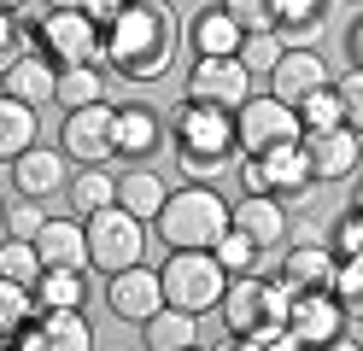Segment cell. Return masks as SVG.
Instances as JSON below:
<instances>
[{"mask_svg":"<svg viewBox=\"0 0 363 351\" xmlns=\"http://www.w3.org/2000/svg\"><path fill=\"white\" fill-rule=\"evenodd\" d=\"M41 322V351H100L94 322L82 311H35Z\"/></svg>","mask_w":363,"mask_h":351,"instance_id":"d4e9b609","label":"cell"},{"mask_svg":"<svg viewBox=\"0 0 363 351\" xmlns=\"http://www.w3.org/2000/svg\"><path fill=\"white\" fill-rule=\"evenodd\" d=\"M287 334L293 340H299L305 351H323L328 340H340V334H346V311H340V304H334V293H293V311H287Z\"/></svg>","mask_w":363,"mask_h":351,"instance_id":"2e32d148","label":"cell"},{"mask_svg":"<svg viewBox=\"0 0 363 351\" xmlns=\"http://www.w3.org/2000/svg\"><path fill=\"white\" fill-rule=\"evenodd\" d=\"M328 82H334V70H328V59L316 53V47H287V53L276 59V70L264 77V94H276L281 106L299 111L311 94H316V88H328Z\"/></svg>","mask_w":363,"mask_h":351,"instance_id":"5bb4252c","label":"cell"},{"mask_svg":"<svg viewBox=\"0 0 363 351\" xmlns=\"http://www.w3.org/2000/svg\"><path fill=\"white\" fill-rule=\"evenodd\" d=\"M123 6H129V0H88V6H82V12H88V23H94V30L106 35V30H111V23H118V18H123Z\"/></svg>","mask_w":363,"mask_h":351,"instance_id":"7bdbcfd3","label":"cell"},{"mask_svg":"<svg viewBox=\"0 0 363 351\" xmlns=\"http://www.w3.org/2000/svg\"><path fill=\"white\" fill-rule=\"evenodd\" d=\"M106 311L118 316V322H129V328L152 322L158 311H164V281H158V269L135 264V269L106 275Z\"/></svg>","mask_w":363,"mask_h":351,"instance_id":"4fadbf2b","label":"cell"},{"mask_svg":"<svg viewBox=\"0 0 363 351\" xmlns=\"http://www.w3.org/2000/svg\"><path fill=\"white\" fill-rule=\"evenodd\" d=\"M170 147H176V164L182 176L206 182V176H223L240 164V147H235V117L217 111V106H194L182 100L176 117H170Z\"/></svg>","mask_w":363,"mask_h":351,"instance_id":"7a4b0ae2","label":"cell"},{"mask_svg":"<svg viewBox=\"0 0 363 351\" xmlns=\"http://www.w3.org/2000/svg\"><path fill=\"white\" fill-rule=\"evenodd\" d=\"M281 53H287V41H281L276 30H264V35H246L235 59H240L246 70H252V82H264L269 70H276V59H281Z\"/></svg>","mask_w":363,"mask_h":351,"instance_id":"836d02e7","label":"cell"},{"mask_svg":"<svg viewBox=\"0 0 363 351\" xmlns=\"http://www.w3.org/2000/svg\"><path fill=\"white\" fill-rule=\"evenodd\" d=\"M65 194H71V211H77V217L88 223V217H94V211L118 205V170H77Z\"/></svg>","mask_w":363,"mask_h":351,"instance_id":"4dcf8cb0","label":"cell"},{"mask_svg":"<svg viewBox=\"0 0 363 351\" xmlns=\"http://www.w3.org/2000/svg\"><path fill=\"white\" fill-rule=\"evenodd\" d=\"M299 129L311 135V129H346V117H340V94H334V82L328 88H316L311 100L299 106Z\"/></svg>","mask_w":363,"mask_h":351,"instance_id":"d590c367","label":"cell"},{"mask_svg":"<svg viewBox=\"0 0 363 351\" xmlns=\"http://www.w3.org/2000/svg\"><path fill=\"white\" fill-rule=\"evenodd\" d=\"M170 199V182L152 170V164H135V170H118V205L141 223H158V211Z\"/></svg>","mask_w":363,"mask_h":351,"instance_id":"603a6c76","label":"cell"},{"mask_svg":"<svg viewBox=\"0 0 363 351\" xmlns=\"http://www.w3.org/2000/svg\"><path fill=\"white\" fill-rule=\"evenodd\" d=\"M346 59H352V70H363V18L346 30Z\"/></svg>","mask_w":363,"mask_h":351,"instance_id":"ee69618b","label":"cell"},{"mask_svg":"<svg viewBox=\"0 0 363 351\" xmlns=\"http://www.w3.org/2000/svg\"><path fill=\"white\" fill-rule=\"evenodd\" d=\"M287 311H293V287H287L281 275H235L229 287H223V304H217L229 340L264 334V328H281Z\"/></svg>","mask_w":363,"mask_h":351,"instance_id":"277c9868","label":"cell"},{"mask_svg":"<svg viewBox=\"0 0 363 351\" xmlns=\"http://www.w3.org/2000/svg\"><path fill=\"white\" fill-rule=\"evenodd\" d=\"M334 94H340V117H346V129L363 135V70H346V77H334Z\"/></svg>","mask_w":363,"mask_h":351,"instance_id":"74e56055","label":"cell"},{"mask_svg":"<svg viewBox=\"0 0 363 351\" xmlns=\"http://www.w3.org/2000/svg\"><path fill=\"white\" fill-rule=\"evenodd\" d=\"M106 88H111V70H106V65H59V94H53V106H65V111L100 106Z\"/></svg>","mask_w":363,"mask_h":351,"instance_id":"484cf974","label":"cell"},{"mask_svg":"<svg viewBox=\"0 0 363 351\" xmlns=\"http://www.w3.org/2000/svg\"><path fill=\"white\" fill-rule=\"evenodd\" d=\"M41 223H48L41 199H18V205L6 211V234H12V240H35V234H41Z\"/></svg>","mask_w":363,"mask_h":351,"instance_id":"60d3db41","label":"cell"},{"mask_svg":"<svg viewBox=\"0 0 363 351\" xmlns=\"http://www.w3.org/2000/svg\"><path fill=\"white\" fill-rule=\"evenodd\" d=\"M30 47V35H24V18L18 12H0V70H6L18 53Z\"/></svg>","mask_w":363,"mask_h":351,"instance_id":"b9f144b4","label":"cell"},{"mask_svg":"<svg viewBox=\"0 0 363 351\" xmlns=\"http://www.w3.org/2000/svg\"><path fill=\"white\" fill-rule=\"evenodd\" d=\"M152 228L170 252H211L229 234V199L211 182H182V187H170V199H164Z\"/></svg>","mask_w":363,"mask_h":351,"instance_id":"3957f363","label":"cell"},{"mask_svg":"<svg viewBox=\"0 0 363 351\" xmlns=\"http://www.w3.org/2000/svg\"><path fill=\"white\" fill-rule=\"evenodd\" d=\"M334 269H340V257L323 240H287L281 246V264H276V275L287 281L293 293H328L334 287Z\"/></svg>","mask_w":363,"mask_h":351,"instance_id":"ac0fdd59","label":"cell"},{"mask_svg":"<svg viewBox=\"0 0 363 351\" xmlns=\"http://www.w3.org/2000/svg\"><path fill=\"white\" fill-rule=\"evenodd\" d=\"M164 147H170V129H164V117H158L152 106H141V100L118 106V123H111V164L135 170V164H152Z\"/></svg>","mask_w":363,"mask_h":351,"instance_id":"7c38bea8","label":"cell"},{"mask_svg":"<svg viewBox=\"0 0 363 351\" xmlns=\"http://www.w3.org/2000/svg\"><path fill=\"white\" fill-rule=\"evenodd\" d=\"M258 94L252 82V70H246L240 59H194L188 65V82H182V100H194V106H217V111H240L246 100Z\"/></svg>","mask_w":363,"mask_h":351,"instance_id":"9c48e42d","label":"cell"},{"mask_svg":"<svg viewBox=\"0 0 363 351\" xmlns=\"http://www.w3.org/2000/svg\"><path fill=\"white\" fill-rule=\"evenodd\" d=\"M328 18V0H276L269 6V30H276L287 47H305Z\"/></svg>","mask_w":363,"mask_h":351,"instance_id":"4316f807","label":"cell"},{"mask_svg":"<svg viewBox=\"0 0 363 351\" xmlns=\"http://www.w3.org/2000/svg\"><path fill=\"white\" fill-rule=\"evenodd\" d=\"M305 129H299V111L281 106L276 94H252L240 111H235V147L240 158H264V152H276V147H293Z\"/></svg>","mask_w":363,"mask_h":351,"instance_id":"ba28073f","label":"cell"},{"mask_svg":"<svg viewBox=\"0 0 363 351\" xmlns=\"http://www.w3.org/2000/svg\"><path fill=\"white\" fill-rule=\"evenodd\" d=\"M141 340H147V351H188V345H199V316L164 304L152 322H141Z\"/></svg>","mask_w":363,"mask_h":351,"instance_id":"83f0119b","label":"cell"},{"mask_svg":"<svg viewBox=\"0 0 363 351\" xmlns=\"http://www.w3.org/2000/svg\"><path fill=\"white\" fill-rule=\"evenodd\" d=\"M334 304L346 311V322H363V257H346V264L334 269Z\"/></svg>","mask_w":363,"mask_h":351,"instance_id":"e575fe53","label":"cell"},{"mask_svg":"<svg viewBox=\"0 0 363 351\" xmlns=\"http://www.w3.org/2000/svg\"><path fill=\"white\" fill-rule=\"evenodd\" d=\"M6 211H12V205H6V199H0V234H6Z\"/></svg>","mask_w":363,"mask_h":351,"instance_id":"681fc988","label":"cell"},{"mask_svg":"<svg viewBox=\"0 0 363 351\" xmlns=\"http://www.w3.org/2000/svg\"><path fill=\"white\" fill-rule=\"evenodd\" d=\"M88 0H41V12H82Z\"/></svg>","mask_w":363,"mask_h":351,"instance_id":"f6af8a7d","label":"cell"},{"mask_svg":"<svg viewBox=\"0 0 363 351\" xmlns=\"http://www.w3.org/2000/svg\"><path fill=\"white\" fill-rule=\"evenodd\" d=\"M240 187H246V194H264V199H281L287 211H299L316 194V176L305 164V147L293 140V147H276L264 158H246L240 164Z\"/></svg>","mask_w":363,"mask_h":351,"instance_id":"8992f818","label":"cell"},{"mask_svg":"<svg viewBox=\"0 0 363 351\" xmlns=\"http://www.w3.org/2000/svg\"><path fill=\"white\" fill-rule=\"evenodd\" d=\"M24 322H35V287H18V281L0 275V345H6Z\"/></svg>","mask_w":363,"mask_h":351,"instance_id":"1f68e13d","label":"cell"},{"mask_svg":"<svg viewBox=\"0 0 363 351\" xmlns=\"http://www.w3.org/2000/svg\"><path fill=\"white\" fill-rule=\"evenodd\" d=\"M240 41L246 30L223 12V6H206V12H194L188 23V47H194V59H235L240 53Z\"/></svg>","mask_w":363,"mask_h":351,"instance_id":"7402d4cb","label":"cell"},{"mask_svg":"<svg viewBox=\"0 0 363 351\" xmlns=\"http://www.w3.org/2000/svg\"><path fill=\"white\" fill-rule=\"evenodd\" d=\"M299 147H305V164H311L316 187L323 182H352L363 170V135H352V129H311V135H299Z\"/></svg>","mask_w":363,"mask_h":351,"instance_id":"9a60e30c","label":"cell"},{"mask_svg":"<svg viewBox=\"0 0 363 351\" xmlns=\"http://www.w3.org/2000/svg\"><path fill=\"white\" fill-rule=\"evenodd\" d=\"M35 140H41V111L24 106V100H12V94H0V164L24 158Z\"/></svg>","mask_w":363,"mask_h":351,"instance_id":"cb8c5ba5","label":"cell"},{"mask_svg":"<svg viewBox=\"0 0 363 351\" xmlns=\"http://www.w3.org/2000/svg\"><path fill=\"white\" fill-rule=\"evenodd\" d=\"M217 6L229 12L246 35H264V30H269V6H276V0H217Z\"/></svg>","mask_w":363,"mask_h":351,"instance_id":"f35d334b","label":"cell"},{"mask_svg":"<svg viewBox=\"0 0 363 351\" xmlns=\"http://www.w3.org/2000/svg\"><path fill=\"white\" fill-rule=\"evenodd\" d=\"M217 351H305L287 328H264V334H246V340H223Z\"/></svg>","mask_w":363,"mask_h":351,"instance_id":"ab89813d","label":"cell"},{"mask_svg":"<svg viewBox=\"0 0 363 351\" xmlns=\"http://www.w3.org/2000/svg\"><path fill=\"white\" fill-rule=\"evenodd\" d=\"M182 53V23L170 0H129L123 18L100 35V65L118 82H158Z\"/></svg>","mask_w":363,"mask_h":351,"instance_id":"6da1fadb","label":"cell"},{"mask_svg":"<svg viewBox=\"0 0 363 351\" xmlns=\"http://www.w3.org/2000/svg\"><path fill=\"white\" fill-rule=\"evenodd\" d=\"M0 94H12V100H24V106H53V94H59V65L48 53H35V47H24L6 70H0Z\"/></svg>","mask_w":363,"mask_h":351,"instance_id":"d6986e66","label":"cell"},{"mask_svg":"<svg viewBox=\"0 0 363 351\" xmlns=\"http://www.w3.org/2000/svg\"><path fill=\"white\" fill-rule=\"evenodd\" d=\"M88 275L82 269H41L35 281V311H82Z\"/></svg>","mask_w":363,"mask_h":351,"instance_id":"f546056e","label":"cell"},{"mask_svg":"<svg viewBox=\"0 0 363 351\" xmlns=\"http://www.w3.org/2000/svg\"><path fill=\"white\" fill-rule=\"evenodd\" d=\"M357 6H363V0H357Z\"/></svg>","mask_w":363,"mask_h":351,"instance_id":"816d5d0a","label":"cell"},{"mask_svg":"<svg viewBox=\"0 0 363 351\" xmlns=\"http://www.w3.org/2000/svg\"><path fill=\"white\" fill-rule=\"evenodd\" d=\"M229 228H240L252 246L264 252H281L287 246V205L281 199H264V194H240L229 205Z\"/></svg>","mask_w":363,"mask_h":351,"instance_id":"ffe728a7","label":"cell"},{"mask_svg":"<svg viewBox=\"0 0 363 351\" xmlns=\"http://www.w3.org/2000/svg\"><path fill=\"white\" fill-rule=\"evenodd\" d=\"M30 47L53 65H100V30L88 23V12H41Z\"/></svg>","mask_w":363,"mask_h":351,"instance_id":"8fae6325","label":"cell"},{"mask_svg":"<svg viewBox=\"0 0 363 351\" xmlns=\"http://www.w3.org/2000/svg\"><path fill=\"white\" fill-rule=\"evenodd\" d=\"M158 281H164V304L170 311H188V316H206L223 304V287H229V275L211 252H170L164 264H158Z\"/></svg>","mask_w":363,"mask_h":351,"instance_id":"5b68a950","label":"cell"},{"mask_svg":"<svg viewBox=\"0 0 363 351\" xmlns=\"http://www.w3.org/2000/svg\"><path fill=\"white\" fill-rule=\"evenodd\" d=\"M188 351H206V345H188Z\"/></svg>","mask_w":363,"mask_h":351,"instance_id":"f907efd6","label":"cell"},{"mask_svg":"<svg viewBox=\"0 0 363 351\" xmlns=\"http://www.w3.org/2000/svg\"><path fill=\"white\" fill-rule=\"evenodd\" d=\"M111 123H118V106H111V100L82 106V111H65L59 152L71 158L77 170H111Z\"/></svg>","mask_w":363,"mask_h":351,"instance_id":"30bf717a","label":"cell"},{"mask_svg":"<svg viewBox=\"0 0 363 351\" xmlns=\"http://www.w3.org/2000/svg\"><path fill=\"white\" fill-rule=\"evenodd\" d=\"M352 205H357V211H363V170H357V176H352Z\"/></svg>","mask_w":363,"mask_h":351,"instance_id":"7dc6e473","label":"cell"},{"mask_svg":"<svg viewBox=\"0 0 363 351\" xmlns=\"http://www.w3.org/2000/svg\"><path fill=\"white\" fill-rule=\"evenodd\" d=\"M41 269H88V223L82 217H48L35 234Z\"/></svg>","mask_w":363,"mask_h":351,"instance_id":"44dd1931","label":"cell"},{"mask_svg":"<svg viewBox=\"0 0 363 351\" xmlns=\"http://www.w3.org/2000/svg\"><path fill=\"white\" fill-rule=\"evenodd\" d=\"M323 351H363V345H357V340H346V334H340V340H328Z\"/></svg>","mask_w":363,"mask_h":351,"instance_id":"bcb514c9","label":"cell"},{"mask_svg":"<svg viewBox=\"0 0 363 351\" xmlns=\"http://www.w3.org/2000/svg\"><path fill=\"white\" fill-rule=\"evenodd\" d=\"M0 275L18 281V287H35V281H41L35 240H12V234H0Z\"/></svg>","mask_w":363,"mask_h":351,"instance_id":"d6a6232c","label":"cell"},{"mask_svg":"<svg viewBox=\"0 0 363 351\" xmlns=\"http://www.w3.org/2000/svg\"><path fill=\"white\" fill-rule=\"evenodd\" d=\"M6 170H12L18 199H53V194L71 187V158H65L59 147H41V140H35L24 158H12Z\"/></svg>","mask_w":363,"mask_h":351,"instance_id":"e0dca14e","label":"cell"},{"mask_svg":"<svg viewBox=\"0 0 363 351\" xmlns=\"http://www.w3.org/2000/svg\"><path fill=\"white\" fill-rule=\"evenodd\" d=\"M328 252L346 264V257H363V211L357 205H346L334 217V228H328Z\"/></svg>","mask_w":363,"mask_h":351,"instance_id":"8d00e7d4","label":"cell"},{"mask_svg":"<svg viewBox=\"0 0 363 351\" xmlns=\"http://www.w3.org/2000/svg\"><path fill=\"white\" fill-rule=\"evenodd\" d=\"M30 6V0H0V12H24Z\"/></svg>","mask_w":363,"mask_h":351,"instance_id":"c3c4849f","label":"cell"},{"mask_svg":"<svg viewBox=\"0 0 363 351\" xmlns=\"http://www.w3.org/2000/svg\"><path fill=\"white\" fill-rule=\"evenodd\" d=\"M147 257V223L129 217L123 205H106L88 217V264L118 275V269H135Z\"/></svg>","mask_w":363,"mask_h":351,"instance_id":"52a82bcc","label":"cell"},{"mask_svg":"<svg viewBox=\"0 0 363 351\" xmlns=\"http://www.w3.org/2000/svg\"><path fill=\"white\" fill-rule=\"evenodd\" d=\"M211 257L223 264V275H229V281H235V275H276V269H269V257H276V252L252 246L240 228H229V234H223V240L211 246Z\"/></svg>","mask_w":363,"mask_h":351,"instance_id":"f1b7e54d","label":"cell"}]
</instances>
